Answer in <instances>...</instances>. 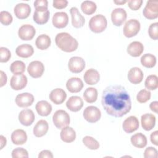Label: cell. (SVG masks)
<instances>
[{
	"label": "cell",
	"mask_w": 158,
	"mask_h": 158,
	"mask_svg": "<svg viewBox=\"0 0 158 158\" xmlns=\"http://www.w3.org/2000/svg\"><path fill=\"white\" fill-rule=\"evenodd\" d=\"M83 106L82 99L77 96H73L69 98L66 102L67 107L72 112L79 111Z\"/></svg>",
	"instance_id": "cell-21"
},
{
	"label": "cell",
	"mask_w": 158,
	"mask_h": 158,
	"mask_svg": "<svg viewBox=\"0 0 158 158\" xmlns=\"http://www.w3.org/2000/svg\"><path fill=\"white\" fill-rule=\"evenodd\" d=\"M141 64L147 68H152L156 64V57L151 54H145L141 57Z\"/></svg>",
	"instance_id": "cell-35"
},
{
	"label": "cell",
	"mask_w": 158,
	"mask_h": 158,
	"mask_svg": "<svg viewBox=\"0 0 158 158\" xmlns=\"http://www.w3.org/2000/svg\"><path fill=\"white\" fill-rule=\"evenodd\" d=\"M143 2V0H130L128 1V6L131 10H136L141 7Z\"/></svg>",
	"instance_id": "cell-47"
},
{
	"label": "cell",
	"mask_w": 158,
	"mask_h": 158,
	"mask_svg": "<svg viewBox=\"0 0 158 158\" xmlns=\"http://www.w3.org/2000/svg\"><path fill=\"white\" fill-rule=\"evenodd\" d=\"M145 86L150 90H154L158 87V78L156 75H149L144 82Z\"/></svg>",
	"instance_id": "cell-39"
},
{
	"label": "cell",
	"mask_w": 158,
	"mask_h": 158,
	"mask_svg": "<svg viewBox=\"0 0 158 158\" xmlns=\"http://www.w3.org/2000/svg\"><path fill=\"white\" fill-rule=\"evenodd\" d=\"M66 98V93L61 88H56L52 90L49 94V99L52 102L57 105L64 102Z\"/></svg>",
	"instance_id": "cell-20"
},
{
	"label": "cell",
	"mask_w": 158,
	"mask_h": 158,
	"mask_svg": "<svg viewBox=\"0 0 158 158\" xmlns=\"http://www.w3.org/2000/svg\"><path fill=\"white\" fill-rule=\"evenodd\" d=\"M83 87L82 80L78 77H72L69 78L66 83V88L70 93H78L80 91Z\"/></svg>",
	"instance_id": "cell-18"
},
{
	"label": "cell",
	"mask_w": 158,
	"mask_h": 158,
	"mask_svg": "<svg viewBox=\"0 0 158 158\" xmlns=\"http://www.w3.org/2000/svg\"><path fill=\"white\" fill-rule=\"evenodd\" d=\"M6 138L2 136V135H1L0 136V143H1V149H2L6 145Z\"/></svg>",
	"instance_id": "cell-53"
},
{
	"label": "cell",
	"mask_w": 158,
	"mask_h": 158,
	"mask_svg": "<svg viewBox=\"0 0 158 158\" xmlns=\"http://www.w3.org/2000/svg\"><path fill=\"white\" fill-rule=\"evenodd\" d=\"M70 12L72 16V24L75 28H78L83 26L85 20L84 17L80 13L78 9L75 7H72Z\"/></svg>",
	"instance_id": "cell-19"
},
{
	"label": "cell",
	"mask_w": 158,
	"mask_h": 158,
	"mask_svg": "<svg viewBox=\"0 0 158 158\" xmlns=\"http://www.w3.org/2000/svg\"><path fill=\"white\" fill-rule=\"evenodd\" d=\"M158 156L157 150L153 147L147 148L144 152V158H157Z\"/></svg>",
	"instance_id": "cell-46"
},
{
	"label": "cell",
	"mask_w": 158,
	"mask_h": 158,
	"mask_svg": "<svg viewBox=\"0 0 158 158\" xmlns=\"http://www.w3.org/2000/svg\"><path fill=\"white\" fill-rule=\"evenodd\" d=\"M35 118L33 110L29 109H23L19 114V120L24 126H30L33 123Z\"/></svg>",
	"instance_id": "cell-15"
},
{
	"label": "cell",
	"mask_w": 158,
	"mask_h": 158,
	"mask_svg": "<svg viewBox=\"0 0 158 158\" xmlns=\"http://www.w3.org/2000/svg\"><path fill=\"white\" fill-rule=\"evenodd\" d=\"M52 24L57 28H63L67 26L69 22V17L66 12H57L52 17Z\"/></svg>",
	"instance_id": "cell-13"
},
{
	"label": "cell",
	"mask_w": 158,
	"mask_h": 158,
	"mask_svg": "<svg viewBox=\"0 0 158 158\" xmlns=\"http://www.w3.org/2000/svg\"><path fill=\"white\" fill-rule=\"evenodd\" d=\"M138 119L133 115L127 118L123 122L122 127L125 132L127 133H131L136 131L139 128Z\"/></svg>",
	"instance_id": "cell-16"
},
{
	"label": "cell",
	"mask_w": 158,
	"mask_h": 158,
	"mask_svg": "<svg viewBox=\"0 0 158 158\" xmlns=\"http://www.w3.org/2000/svg\"><path fill=\"white\" fill-rule=\"evenodd\" d=\"M130 140L131 144L137 148H143L147 144V138L146 136L141 133L133 135L131 136Z\"/></svg>",
	"instance_id": "cell-31"
},
{
	"label": "cell",
	"mask_w": 158,
	"mask_h": 158,
	"mask_svg": "<svg viewBox=\"0 0 158 158\" xmlns=\"http://www.w3.org/2000/svg\"><path fill=\"white\" fill-rule=\"evenodd\" d=\"M143 15L148 19H154L158 17V1L149 0L143 11Z\"/></svg>",
	"instance_id": "cell-6"
},
{
	"label": "cell",
	"mask_w": 158,
	"mask_h": 158,
	"mask_svg": "<svg viewBox=\"0 0 158 158\" xmlns=\"http://www.w3.org/2000/svg\"><path fill=\"white\" fill-rule=\"evenodd\" d=\"M52 4L54 7L58 9H61L67 7L68 1L67 0H54Z\"/></svg>",
	"instance_id": "cell-48"
},
{
	"label": "cell",
	"mask_w": 158,
	"mask_h": 158,
	"mask_svg": "<svg viewBox=\"0 0 158 158\" xmlns=\"http://www.w3.org/2000/svg\"><path fill=\"white\" fill-rule=\"evenodd\" d=\"M140 23L136 19H130L126 22L123 27V35L127 38L133 37L138 34L140 30Z\"/></svg>",
	"instance_id": "cell-5"
},
{
	"label": "cell",
	"mask_w": 158,
	"mask_h": 158,
	"mask_svg": "<svg viewBox=\"0 0 158 158\" xmlns=\"http://www.w3.org/2000/svg\"><path fill=\"white\" fill-rule=\"evenodd\" d=\"M151 96V93L149 90L143 89L140 90L137 94L136 99L140 103H144L150 99Z\"/></svg>",
	"instance_id": "cell-40"
},
{
	"label": "cell",
	"mask_w": 158,
	"mask_h": 158,
	"mask_svg": "<svg viewBox=\"0 0 158 158\" xmlns=\"http://www.w3.org/2000/svg\"><path fill=\"white\" fill-rule=\"evenodd\" d=\"M34 101V96L29 93L19 94L15 98V103L20 107H27L30 106Z\"/></svg>",
	"instance_id": "cell-14"
},
{
	"label": "cell",
	"mask_w": 158,
	"mask_h": 158,
	"mask_svg": "<svg viewBox=\"0 0 158 158\" xmlns=\"http://www.w3.org/2000/svg\"><path fill=\"white\" fill-rule=\"evenodd\" d=\"M60 136L64 142L70 143L75 139L76 133L72 127L67 126L62 129L60 133Z\"/></svg>",
	"instance_id": "cell-29"
},
{
	"label": "cell",
	"mask_w": 158,
	"mask_h": 158,
	"mask_svg": "<svg viewBox=\"0 0 158 158\" xmlns=\"http://www.w3.org/2000/svg\"><path fill=\"white\" fill-rule=\"evenodd\" d=\"M13 18L12 15L6 10H2L0 12L1 23L4 25H9L12 22Z\"/></svg>",
	"instance_id": "cell-41"
},
{
	"label": "cell",
	"mask_w": 158,
	"mask_h": 158,
	"mask_svg": "<svg viewBox=\"0 0 158 158\" xmlns=\"http://www.w3.org/2000/svg\"><path fill=\"white\" fill-rule=\"evenodd\" d=\"M157 107H158V102L156 101L152 102L149 105V107L151 110L155 113H157V109H158Z\"/></svg>",
	"instance_id": "cell-52"
},
{
	"label": "cell",
	"mask_w": 158,
	"mask_h": 158,
	"mask_svg": "<svg viewBox=\"0 0 158 158\" xmlns=\"http://www.w3.org/2000/svg\"><path fill=\"white\" fill-rule=\"evenodd\" d=\"M11 140L14 144L22 145L25 143L27 140V133L23 130L17 129L12 132Z\"/></svg>",
	"instance_id": "cell-25"
},
{
	"label": "cell",
	"mask_w": 158,
	"mask_h": 158,
	"mask_svg": "<svg viewBox=\"0 0 158 158\" xmlns=\"http://www.w3.org/2000/svg\"><path fill=\"white\" fill-rule=\"evenodd\" d=\"M144 51V46L139 41H133L127 47V52L131 56L138 57Z\"/></svg>",
	"instance_id": "cell-28"
},
{
	"label": "cell",
	"mask_w": 158,
	"mask_h": 158,
	"mask_svg": "<svg viewBox=\"0 0 158 158\" xmlns=\"http://www.w3.org/2000/svg\"><path fill=\"white\" fill-rule=\"evenodd\" d=\"M127 12L123 8H115L111 13V20L115 26H120L127 19Z\"/></svg>",
	"instance_id": "cell-12"
},
{
	"label": "cell",
	"mask_w": 158,
	"mask_h": 158,
	"mask_svg": "<svg viewBox=\"0 0 158 158\" xmlns=\"http://www.w3.org/2000/svg\"><path fill=\"white\" fill-rule=\"evenodd\" d=\"M107 22L105 16L102 14L96 15L91 18L89 22V27L94 33L102 32L107 27Z\"/></svg>",
	"instance_id": "cell-3"
},
{
	"label": "cell",
	"mask_w": 158,
	"mask_h": 158,
	"mask_svg": "<svg viewBox=\"0 0 158 158\" xmlns=\"http://www.w3.org/2000/svg\"><path fill=\"white\" fill-rule=\"evenodd\" d=\"M97 6L94 2L92 1H85L81 4V9L86 15L93 14L96 10Z\"/></svg>",
	"instance_id": "cell-36"
},
{
	"label": "cell",
	"mask_w": 158,
	"mask_h": 158,
	"mask_svg": "<svg viewBox=\"0 0 158 158\" xmlns=\"http://www.w3.org/2000/svg\"><path fill=\"white\" fill-rule=\"evenodd\" d=\"M148 33L151 38L154 40L158 39V23L155 22L151 24L149 27Z\"/></svg>",
	"instance_id": "cell-43"
},
{
	"label": "cell",
	"mask_w": 158,
	"mask_h": 158,
	"mask_svg": "<svg viewBox=\"0 0 158 158\" xmlns=\"http://www.w3.org/2000/svg\"><path fill=\"white\" fill-rule=\"evenodd\" d=\"M127 2V1H126V0H115V1H114V2L116 4H118V5L123 4L126 3Z\"/></svg>",
	"instance_id": "cell-54"
},
{
	"label": "cell",
	"mask_w": 158,
	"mask_h": 158,
	"mask_svg": "<svg viewBox=\"0 0 158 158\" xmlns=\"http://www.w3.org/2000/svg\"><path fill=\"white\" fill-rule=\"evenodd\" d=\"M12 157L13 158H28V151L22 148H17L12 151Z\"/></svg>",
	"instance_id": "cell-42"
},
{
	"label": "cell",
	"mask_w": 158,
	"mask_h": 158,
	"mask_svg": "<svg viewBox=\"0 0 158 158\" xmlns=\"http://www.w3.org/2000/svg\"><path fill=\"white\" fill-rule=\"evenodd\" d=\"M38 157L39 158H52L53 157V154L52 153L49 151V150H43L40 152L38 154Z\"/></svg>",
	"instance_id": "cell-49"
},
{
	"label": "cell",
	"mask_w": 158,
	"mask_h": 158,
	"mask_svg": "<svg viewBox=\"0 0 158 158\" xmlns=\"http://www.w3.org/2000/svg\"><path fill=\"white\" fill-rule=\"evenodd\" d=\"M85 83L89 85L96 84L100 78V75L98 70L94 69H89L87 70L83 76Z\"/></svg>",
	"instance_id": "cell-23"
},
{
	"label": "cell",
	"mask_w": 158,
	"mask_h": 158,
	"mask_svg": "<svg viewBox=\"0 0 158 158\" xmlns=\"http://www.w3.org/2000/svg\"><path fill=\"white\" fill-rule=\"evenodd\" d=\"M49 129V125L45 120H39L33 128V134L36 137H42L45 135Z\"/></svg>",
	"instance_id": "cell-26"
},
{
	"label": "cell",
	"mask_w": 158,
	"mask_h": 158,
	"mask_svg": "<svg viewBox=\"0 0 158 158\" xmlns=\"http://www.w3.org/2000/svg\"><path fill=\"white\" fill-rule=\"evenodd\" d=\"M82 141L84 145L89 149L96 150L99 148V142L91 136H85L83 138Z\"/></svg>",
	"instance_id": "cell-38"
},
{
	"label": "cell",
	"mask_w": 158,
	"mask_h": 158,
	"mask_svg": "<svg viewBox=\"0 0 158 158\" xmlns=\"http://www.w3.org/2000/svg\"><path fill=\"white\" fill-rule=\"evenodd\" d=\"M14 14L19 19H24L27 18L30 12L31 7L30 5L26 3H19L14 7Z\"/></svg>",
	"instance_id": "cell-17"
},
{
	"label": "cell",
	"mask_w": 158,
	"mask_h": 158,
	"mask_svg": "<svg viewBox=\"0 0 158 158\" xmlns=\"http://www.w3.org/2000/svg\"><path fill=\"white\" fill-rule=\"evenodd\" d=\"M52 121L56 128L62 129L70 124V119L69 114L64 110H57L52 116Z\"/></svg>",
	"instance_id": "cell-4"
},
{
	"label": "cell",
	"mask_w": 158,
	"mask_h": 158,
	"mask_svg": "<svg viewBox=\"0 0 158 158\" xmlns=\"http://www.w3.org/2000/svg\"><path fill=\"white\" fill-rule=\"evenodd\" d=\"M51 43V40L50 37L45 34H42L39 35L35 41V44L36 47L41 50H45L48 49Z\"/></svg>",
	"instance_id": "cell-32"
},
{
	"label": "cell",
	"mask_w": 158,
	"mask_h": 158,
	"mask_svg": "<svg viewBox=\"0 0 158 158\" xmlns=\"http://www.w3.org/2000/svg\"><path fill=\"white\" fill-rule=\"evenodd\" d=\"M141 123L143 128L146 131L152 130L156 124V117L152 114H143L141 117Z\"/></svg>",
	"instance_id": "cell-24"
},
{
	"label": "cell",
	"mask_w": 158,
	"mask_h": 158,
	"mask_svg": "<svg viewBox=\"0 0 158 158\" xmlns=\"http://www.w3.org/2000/svg\"><path fill=\"white\" fill-rule=\"evenodd\" d=\"M37 113L41 116H48L52 111V106L46 101H38L35 106Z\"/></svg>",
	"instance_id": "cell-30"
},
{
	"label": "cell",
	"mask_w": 158,
	"mask_h": 158,
	"mask_svg": "<svg viewBox=\"0 0 158 158\" xmlns=\"http://www.w3.org/2000/svg\"><path fill=\"white\" fill-rule=\"evenodd\" d=\"M27 84V78L24 74L14 75L10 79V87L14 90H20L24 88Z\"/></svg>",
	"instance_id": "cell-11"
},
{
	"label": "cell",
	"mask_w": 158,
	"mask_h": 158,
	"mask_svg": "<svg viewBox=\"0 0 158 158\" xmlns=\"http://www.w3.org/2000/svg\"><path fill=\"white\" fill-rule=\"evenodd\" d=\"M106 112L115 117H121L130 112L131 108L130 96L121 85H111L104 89L101 100Z\"/></svg>",
	"instance_id": "cell-1"
},
{
	"label": "cell",
	"mask_w": 158,
	"mask_h": 158,
	"mask_svg": "<svg viewBox=\"0 0 158 158\" xmlns=\"http://www.w3.org/2000/svg\"><path fill=\"white\" fill-rule=\"evenodd\" d=\"M84 118L89 123H95L98 122L101 117V112L99 109L96 106H89L85 108L83 114Z\"/></svg>",
	"instance_id": "cell-7"
},
{
	"label": "cell",
	"mask_w": 158,
	"mask_h": 158,
	"mask_svg": "<svg viewBox=\"0 0 158 158\" xmlns=\"http://www.w3.org/2000/svg\"><path fill=\"white\" fill-rule=\"evenodd\" d=\"M10 70L14 75L22 74L25 70V64L21 60H15L10 64Z\"/></svg>",
	"instance_id": "cell-37"
},
{
	"label": "cell",
	"mask_w": 158,
	"mask_h": 158,
	"mask_svg": "<svg viewBox=\"0 0 158 158\" xmlns=\"http://www.w3.org/2000/svg\"><path fill=\"white\" fill-rule=\"evenodd\" d=\"M68 67L70 72L78 73L82 72L85 69V62L84 59L80 57H72L69 59Z\"/></svg>",
	"instance_id": "cell-9"
},
{
	"label": "cell",
	"mask_w": 158,
	"mask_h": 158,
	"mask_svg": "<svg viewBox=\"0 0 158 158\" xmlns=\"http://www.w3.org/2000/svg\"><path fill=\"white\" fill-rule=\"evenodd\" d=\"M27 71L31 77L35 78H40L44 73V66L43 64L39 60L32 61L28 65Z\"/></svg>",
	"instance_id": "cell-8"
},
{
	"label": "cell",
	"mask_w": 158,
	"mask_h": 158,
	"mask_svg": "<svg viewBox=\"0 0 158 158\" xmlns=\"http://www.w3.org/2000/svg\"><path fill=\"white\" fill-rule=\"evenodd\" d=\"M35 33L36 30L35 28L29 24H25L22 25L18 31L19 38L24 41L32 40Z\"/></svg>",
	"instance_id": "cell-10"
},
{
	"label": "cell",
	"mask_w": 158,
	"mask_h": 158,
	"mask_svg": "<svg viewBox=\"0 0 158 158\" xmlns=\"http://www.w3.org/2000/svg\"><path fill=\"white\" fill-rule=\"evenodd\" d=\"M34 6L36 10L43 12L48 10V2L47 0H36L34 2Z\"/></svg>",
	"instance_id": "cell-44"
},
{
	"label": "cell",
	"mask_w": 158,
	"mask_h": 158,
	"mask_svg": "<svg viewBox=\"0 0 158 158\" xmlns=\"http://www.w3.org/2000/svg\"><path fill=\"white\" fill-rule=\"evenodd\" d=\"M84 99L88 103H93L97 100L98 91L95 88L89 87L85 89L83 93Z\"/></svg>",
	"instance_id": "cell-34"
},
{
	"label": "cell",
	"mask_w": 158,
	"mask_h": 158,
	"mask_svg": "<svg viewBox=\"0 0 158 158\" xmlns=\"http://www.w3.org/2000/svg\"><path fill=\"white\" fill-rule=\"evenodd\" d=\"M33 20L34 21L40 25H43L46 23L49 18V11L46 10L43 12H40L36 10L33 14Z\"/></svg>",
	"instance_id": "cell-33"
},
{
	"label": "cell",
	"mask_w": 158,
	"mask_h": 158,
	"mask_svg": "<svg viewBox=\"0 0 158 158\" xmlns=\"http://www.w3.org/2000/svg\"><path fill=\"white\" fill-rule=\"evenodd\" d=\"M16 54L22 58H27L31 56L34 53V49L32 46L28 44H23L17 47Z\"/></svg>",
	"instance_id": "cell-27"
},
{
	"label": "cell",
	"mask_w": 158,
	"mask_h": 158,
	"mask_svg": "<svg viewBox=\"0 0 158 158\" xmlns=\"http://www.w3.org/2000/svg\"><path fill=\"white\" fill-rule=\"evenodd\" d=\"M143 73L142 70L136 67H133L128 71V79L133 84H138L143 79Z\"/></svg>",
	"instance_id": "cell-22"
},
{
	"label": "cell",
	"mask_w": 158,
	"mask_h": 158,
	"mask_svg": "<svg viewBox=\"0 0 158 158\" xmlns=\"http://www.w3.org/2000/svg\"><path fill=\"white\" fill-rule=\"evenodd\" d=\"M0 74H1V85H0V86L2 87L4 85H6V83H7V76H6V73L2 70H1Z\"/></svg>",
	"instance_id": "cell-51"
},
{
	"label": "cell",
	"mask_w": 158,
	"mask_h": 158,
	"mask_svg": "<svg viewBox=\"0 0 158 158\" xmlns=\"http://www.w3.org/2000/svg\"><path fill=\"white\" fill-rule=\"evenodd\" d=\"M0 62H7L11 57V53L10 51L5 47L0 48Z\"/></svg>",
	"instance_id": "cell-45"
},
{
	"label": "cell",
	"mask_w": 158,
	"mask_h": 158,
	"mask_svg": "<svg viewBox=\"0 0 158 158\" xmlns=\"http://www.w3.org/2000/svg\"><path fill=\"white\" fill-rule=\"evenodd\" d=\"M157 138H158V131L156 130L154 132H152L150 136V139L151 141L152 144H154L156 146H158V141H157Z\"/></svg>",
	"instance_id": "cell-50"
},
{
	"label": "cell",
	"mask_w": 158,
	"mask_h": 158,
	"mask_svg": "<svg viewBox=\"0 0 158 158\" xmlns=\"http://www.w3.org/2000/svg\"><path fill=\"white\" fill-rule=\"evenodd\" d=\"M55 42L60 49L67 52L75 51L78 46L77 40L66 32L58 33L55 38Z\"/></svg>",
	"instance_id": "cell-2"
}]
</instances>
